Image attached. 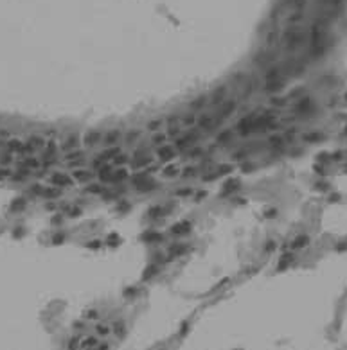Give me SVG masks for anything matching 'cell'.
<instances>
[{
	"label": "cell",
	"mask_w": 347,
	"mask_h": 350,
	"mask_svg": "<svg viewBox=\"0 0 347 350\" xmlns=\"http://www.w3.org/2000/svg\"><path fill=\"white\" fill-rule=\"evenodd\" d=\"M302 41H304V32H302L300 27H297V25H291V27L283 34V43L286 45L288 51H297V49L302 45Z\"/></svg>",
	"instance_id": "6da1fadb"
},
{
	"label": "cell",
	"mask_w": 347,
	"mask_h": 350,
	"mask_svg": "<svg viewBox=\"0 0 347 350\" xmlns=\"http://www.w3.org/2000/svg\"><path fill=\"white\" fill-rule=\"evenodd\" d=\"M131 183H133V187L137 189L138 192H147V190H151V189L157 187L155 178L151 174H147V173H137L131 178Z\"/></svg>",
	"instance_id": "7a4b0ae2"
},
{
	"label": "cell",
	"mask_w": 347,
	"mask_h": 350,
	"mask_svg": "<svg viewBox=\"0 0 347 350\" xmlns=\"http://www.w3.org/2000/svg\"><path fill=\"white\" fill-rule=\"evenodd\" d=\"M255 120H257V113H250L245 119H241L238 122V133L241 136H248V135L255 133Z\"/></svg>",
	"instance_id": "3957f363"
},
{
	"label": "cell",
	"mask_w": 347,
	"mask_h": 350,
	"mask_svg": "<svg viewBox=\"0 0 347 350\" xmlns=\"http://www.w3.org/2000/svg\"><path fill=\"white\" fill-rule=\"evenodd\" d=\"M176 153H178V149L175 147V145H171V144H162V145H158L157 147V158L162 162V164H166V162H171L175 156H176Z\"/></svg>",
	"instance_id": "277c9868"
},
{
	"label": "cell",
	"mask_w": 347,
	"mask_h": 350,
	"mask_svg": "<svg viewBox=\"0 0 347 350\" xmlns=\"http://www.w3.org/2000/svg\"><path fill=\"white\" fill-rule=\"evenodd\" d=\"M234 112H236V101H234V99H232V101L230 99H225V101L218 106V112H216L214 117L221 122V120H225L227 117H230Z\"/></svg>",
	"instance_id": "5b68a950"
},
{
	"label": "cell",
	"mask_w": 347,
	"mask_h": 350,
	"mask_svg": "<svg viewBox=\"0 0 347 350\" xmlns=\"http://www.w3.org/2000/svg\"><path fill=\"white\" fill-rule=\"evenodd\" d=\"M151 162H153V156L149 155V153H146V149H135V153L131 156V164H133V167H137V169L146 167V165H149Z\"/></svg>",
	"instance_id": "8992f818"
},
{
	"label": "cell",
	"mask_w": 347,
	"mask_h": 350,
	"mask_svg": "<svg viewBox=\"0 0 347 350\" xmlns=\"http://www.w3.org/2000/svg\"><path fill=\"white\" fill-rule=\"evenodd\" d=\"M51 183L54 187H72L74 185V178L68 176L67 173H52L51 174Z\"/></svg>",
	"instance_id": "52a82bcc"
},
{
	"label": "cell",
	"mask_w": 347,
	"mask_h": 350,
	"mask_svg": "<svg viewBox=\"0 0 347 350\" xmlns=\"http://www.w3.org/2000/svg\"><path fill=\"white\" fill-rule=\"evenodd\" d=\"M196 124L200 126L201 129H205V131H210V129L218 128L221 122L218 120V119H216V117H214V115H209V113H207V115H201L200 119L196 120Z\"/></svg>",
	"instance_id": "ba28073f"
},
{
	"label": "cell",
	"mask_w": 347,
	"mask_h": 350,
	"mask_svg": "<svg viewBox=\"0 0 347 350\" xmlns=\"http://www.w3.org/2000/svg\"><path fill=\"white\" fill-rule=\"evenodd\" d=\"M169 232H171L175 237L187 235V234L191 232V223L189 221H178V223H175L173 226L169 228Z\"/></svg>",
	"instance_id": "9c48e42d"
},
{
	"label": "cell",
	"mask_w": 347,
	"mask_h": 350,
	"mask_svg": "<svg viewBox=\"0 0 347 350\" xmlns=\"http://www.w3.org/2000/svg\"><path fill=\"white\" fill-rule=\"evenodd\" d=\"M284 75L281 77H275V79H270V81H264V92L266 93H277L281 88L284 86Z\"/></svg>",
	"instance_id": "30bf717a"
},
{
	"label": "cell",
	"mask_w": 347,
	"mask_h": 350,
	"mask_svg": "<svg viewBox=\"0 0 347 350\" xmlns=\"http://www.w3.org/2000/svg\"><path fill=\"white\" fill-rule=\"evenodd\" d=\"M74 181H81V183H90L92 178H94V173L88 171V169H74L72 173Z\"/></svg>",
	"instance_id": "8fae6325"
},
{
	"label": "cell",
	"mask_w": 347,
	"mask_h": 350,
	"mask_svg": "<svg viewBox=\"0 0 347 350\" xmlns=\"http://www.w3.org/2000/svg\"><path fill=\"white\" fill-rule=\"evenodd\" d=\"M99 142H103V133H99V131H88L83 136V144L86 147H95Z\"/></svg>",
	"instance_id": "7c38bea8"
},
{
	"label": "cell",
	"mask_w": 347,
	"mask_h": 350,
	"mask_svg": "<svg viewBox=\"0 0 347 350\" xmlns=\"http://www.w3.org/2000/svg\"><path fill=\"white\" fill-rule=\"evenodd\" d=\"M274 59H275V54H274V52L263 51V52H259V54L254 58V63H255V65H259V67H266V65H270Z\"/></svg>",
	"instance_id": "4fadbf2b"
},
{
	"label": "cell",
	"mask_w": 347,
	"mask_h": 350,
	"mask_svg": "<svg viewBox=\"0 0 347 350\" xmlns=\"http://www.w3.org/2000/svg\"><path fill=\"white\" fill-rule=\"evenodd\" d=\"M65 160L68 162L70 165H81L85 162V153L81 151V149H74V151H70V153H67L65 155Z\"/></svg>",
	"instance_id": "5bb4252c"
},
{
	"label": "cell",
	"mask_w": 347,
	"mask_h": 350,
	"mask_svg": "<svg viewBox=\"0 0 347 350\" xmlns=\"http://www.w3.org/2000/svg\"><path fill=\"white\" fill-rule=\"evenodd\" d=\"M6 147H7V151H11V153H18V155H25V153H27V151H25V144H23L22 140H18V138L7 140Z\"/></svg>",
	"instance_id": "9a60e30c"
},
{
	"label": "cell",
	"mask_w": 347,
	"mask_h": 350,
	"mask_svg": "<svg viewBox=\"0 0 347 350\" xmlns=\"http://www.w3.org/2000/svg\"><path fill=\"white\" fill-rule=\"evenodd\" d=\"M182 174V169H180V165H175V164H167L164 169H162V176L164 178H167V180H175V178H178V176Z\"/></svg>",
	"instance_id": "2e32d148"
},
{
	"label": "cell",
	"mask_w": 347,
	"mask_h": 350,
	"mask_svg": "<svg viewBox=\"0 0 347 350\" xmlns=\"http://www.w3.org/2000/svg\"><path fill=\"white\" fill-rule=\"evenodd\" d=\"M128 169L126 167H117V169H114L112 171V174H110V180L108 181H112V183H121V181H124L128 178Z\"/></svg>",
	"instance_id": "e0dca14e"
},
{
	"label": "cell",
	"mask_w": 347,
	"mask_h": 350,
	"mask_svg": "<svg viewBox=\"0 0 347 350\" xmlns=\"http://www.w3.org/2000/svg\"><path fill=\"white\" fill-rule=\"evenodd\" d=\"M121 138H122V133H121L119 129H110V131H106V133L103 135V142H105V144H108V145L117 144Z\"/></svg>",
	"instance_id": "ac0fdd59"
},
{
	"label": "cell",
	"mask_w": 347,
	"mask_h": 350,
	"mask_svg": "<svg viewBox=\"0 0 347 350\" xmlns=\"http://www.w3.org/2000/svg\"><path fill=\"white\" fill-rule=\"evenodd\" d=\"M45 145V140H43L42 136H31L29 138V142L25 144V151L27 153H32V151H36V149H40V147H43Z\"/></svg>",
	"instance_id": "d6986e66"
},
{
	"label": "cell",
	"mask_w": 347,
	"mask_h": 350,
	"mask_svg": "<svg viewBox=\"0 0 347 350\" xmlns=\"http://www.w3.org/2000/svg\"><path fill=\"white\" fill-rule=\"evenodd\" d=\"M77 147H79V136H74V135H70V136L65 140L63 144H61V151H65V153H70V151L77 149Z\"/></svg>",
	"instance_id": "ffe728a7"
},
{
	"label": "cell",
	"mask_w": 347,
	"mask_h": 350,
	"mask_svg": "<svg viewBox=\"0 0 347 350\" xmlns=\"http://www.w3.org/2000/svg\"><path fill=\"white\" fill-rule=\"evenodd\" d=\"M18 167H20V169H29V171H31V169H40V167H42V162H40L38 158H29V156H27V158H23L20 164H18Z\"/></svg>",
	"instance_id": "44dd1931"
},
{
	"label": "cell",
	"mask_w": 347,
	"mask_h": 350,
	"mask_svg": "<svg viewBox=\"0 0 347 350\" xmlns=\"http://www.w3.org/2000/svg\"><path fill=\"white\" fill-rule=\"evenodd\" d=\"M117 155H121V147L112 145V147H108L106 151H103V153L99 155V158H101V160H105V162H112Z\"/></svg>",
	"instance_id": "7402d4cb"
},
{
	"label": "cell",
	"mask_w": 347,
	"mask_h": 350,
	"mask_svg": "<svg viewBox=\"0 0 347 350\" xmlns=\"http://www.w3.org/2000/svg\"><path fill=\"white\" fill-rule=\"evenodd\" d=\"M225 97H227V88H225V86H220V88H216V90L212 92L210 101H212V104H218V106H220V104L225 101Z\"/></svg>",
	"instance_id": "603a6c76"
},
{
	"label": "cell",
	"mask_w": 347,
	"mask_h": 350,
	"mask_svg": "<svg viewBox=\"0 0 347 350\" xmlns=\"http://www.w3.org/2000/svg\"><path fill=\"white\" fill-rule=\"evenodd\" d=\"M239 187H241V180H239V178H230V180L223 185V190H225V192H236Z\"/></svg>",
	"instance_id": "cb8c5ba5"
},
{
	"label": "cell",
	"mask_w": 347,
	"mask_h": 350,
	"mask_svg": "<svg viewBox=\"0 0 347 350\" xmlns=\"http://www.w3.org/2000/svg\"><path fill=\"white\" fill-rule=\"evenodd\" d=\"M142 241L144 242H147V244H153V242H158V241H162V235L158 234V232H144V235H142Z\"/></svg>",
	"instance_id": "d4e9b609"
},
{
	"label": "cell",
	"mask_w": 347,
	"mask_h": 350,
	"mask_svg": "<svg viewBox=\"0 0 347 350\" xmlns=\"http://www.w3.org/2000/svg\"><path fill=\"white\" fill-rule=\"evenodd\" d=\"M232 138H234V133H232V129H225V131H221V133L218 135L216 142H218V144H229Z\"/></svg>",
	"instance_id": "484cf974"
},
{
	"label": "cell",
	"mask_w": 347,
	"mask_h": 350,
	"mask_svg": "<svg viewBox=\"0 0 347 350\" xmlns=\"http://www.w3.org/2000/svg\"><path fill=\"white\" fill-rule=\"evenodd\" d=\"M205 106H207V97H205V95H200V97H196V99L191 103V110L196 112V110H201V108H205Z\"/></svg>",
	"instance_id": "4316f807"
},
{
	"label": "cell",
	"mask_w": 347,
	"mask_h": 350,
	"mask_svg": "<svg viewBox=\"0 0 347 350\" xmlns=\"http://www.w3.org/2000/svg\"><path fill=\"white\" fill-rule=\"evenodd\" d=\"M45 197H49V199H54V197H60L61 196V189L60 187H51V189H43V194Z\"/></svg>",
	"instance_id": "83f0119b"
},
{
	"label": "cell",
	"mask_w": 347,
	"mask_h": 350,
	"mask_svg": "<svg viewBox=\"0 0 347 350\" xmlns=\"http://www.w3.org/2000/svg\"><path fill=\"white\" fill-rule=\"evenodd\" d=\"M196 120H198V119H196L194 113H185L184 117H180V124H182V126H194Z\"/></svg>",
	"instance_id": "f1b7e54d"
},
{
	"label": "cell",
	"mask_w": 347,
	"mask_h": 350,
	"mask_svg": "<svg viewBox=\"0 0 347 350\" xmlns=\"http://www.w3.org/2000/svg\"><path fill=\"white\" fill-rule=\"evenodd\" d=\"M85 192H88V194H103L105 187L99 185V183H88V187L85 189Z\"/></svg>",
	"instance_id": "f546056e"
},
{
	"label": "cell",
	"mask_w": 347,
	"mask_h": 350,
	"mask_svg": "<svg viewBox=\"0 0 347 350\" xmlns=\"http://www.w3.org/2000/svg\"><path fill=\"white\" fill-rule=\"evenodd\" d=\"M309 108H313V104H311V101H309V99H302V101H299V103H297V106H295V110H297V112H300V113L308 112Z\"/></svg>",
	"instance_id": "4dcf8cb0"
},
{
	"label": "cell",
	"mask_w": 347,
	"mask_h": 350,
	"mask_svg": "<svg viewBox=\"0 0 347 350\" xmlns=\"http://www.w3.org/2000/svg\"><path fill=\"white\" fill-rule=\"evenodd\" d=\"M185 251H187V246H185V244H173V246L169 248V253H171V255H175V257L184 255Z\"/></svg>",
	"instance_id": "1f68e13d"
},
{
	"label": "cell",
	"mask_w": 347,
	"mask_h": 350,
	"mask_svg": "<svg viewBox=\"0 0 347 350\" xmlns=\"http://www.w3.org/2000/svg\"><path fill=\"white\" fill-rule=\"evenodd\" d=\"M11 162H13V153L11 151H4V153H0V165H4V167H7V165H11Z\"/></svg>",
	"instance_id": "d6a6232c"
},
{
	"label": "cell",
	"mask_w": 347,
	"mask_h": 350,
	"mask_svg": "<svg viewBox=\"0 0 347 350\" xmlns=\"http://www.w3.org/2000/svg\"><path fill=\"white\" fill-rule=\"evenodd\" d=\"M166 140H167V135L160 133V131L153 133V138H151V142H153L155 145H162V144H166Z\"/></svg>",
	"instance_id": "836d02e7"
},
{
	"label": "cell",
	"mask_w": 347,
	"mask_h": 350,
	"mask_svg": "<svg viewBox=\"0 0 347 350\" xmlns=\"http://www.w3.org/2000/svg\"><path fill=\"white\" fill-rule=\"evenodd\" d=\"M138 138H140V131H138V129H131V131H128V135H126V142L128 144H135V142H138Z\"/></svg>",
	"instance_id": "e575fe53"
},
{
	"label": "cell",
	"mask_w": 347,
	"mask_h": 350,
	"mask_svg": "<svg viewBox=\"0 0 347 350\" xmlns=\"http://www.w3.org/2000/svg\"><path fill=\"white\" fill-rule=\"evenodd\" d=\"M29 173H31L29 169H20L18 173H14V174H13V180H14V181H25Z\"/></svg>",
	"instance_id": "d590c367"
},
{
	"label": "cell",
	"mask_w": 347,
	"mask_h": 350,
	"mask_svg": "<svg viewBox=\"0 0 347 350\" xmlns=\"http://www.w3.org/2000/svg\"><path fill=\"white\" fill-rule=\"evenodd\" d=\"M157 271H158V266H157V264H151V266H147V268L144 269V273H142V278H144V280H147V278L153 277V275H155Z\"/></svg>",
	"instance_id": "8d00e7d4"
},
{
	"label": "cell",
	"mask_w": 347,
	"mask_h": 350,
	"mask_svg": "<svg viewBox=\"0 0 347 350\" xmlns=\"http://www.w3.org/2000/svg\"><path fill=\"white\" fill-rule=\"evenodd\" d=\"M192 192H194L192 187H182V189H178V190L175 192V196H176V197H187V196H191Z\"/></svg>",
	"instance_id": "74e56055"
},
{
	"label": "cell",
	"mask_w": 347,
	"mask_h": 350,
	"mask_svg": "<svg viewBox=\"0 0 347 350\" xmlns=\"http://www.w3.org/2000/svg\"><path fill=\"white\" fill-rule=\"evenodd\" d=\"M164 214V210H162V206H151L149 210H147V217L149 219H155V217H160Z\"/></svg>",
	"instance_id": "f35d334b"
},
{
	"label": "cell",
	"mask_w": 347,
	"mask_h": 350,
	"mask_svg": "<svg viewBox=\"0 0 347 350\" xmlns=\"http://www.w3.org/2000/svg\"><path fill=\"white\" fill-rule=\"evenodd\" d=\"M160 126H162V120L160 119H157V120H151V122H147V131H151V133H157L158 129H160Z\"/></svg>",
	"instance_id": "ab89813d"
},
{
	"label": "cell",
	"mask_w": 347,
	"mask_h": 350,
	"mask_svg": "<svg viewBox=\"0 0 347 350\" xmlns=\"http://www.w3.org/2000/svg\"><path fill=\"white\" fill-rule=\"evenodd\" d=\"M306 242H308V237L306 235H299L293 242H291V248H293V250H299L300 246H304Z\"/></svg>",
	"instance_id": "60d3db41"
},
{
	"label": "cell",
	"mask_w": 347,
	"mask_h": 350,
	"mask_svg": "<svg viewBox=\"0 0 347 350\" xmlns=\"http://www.w3.org/2000/svg\"><path fill=\"white\" fill-rule=\"evenodd\" d=\"M128 162V156L126 155H117L114 160H112V165H119V167H122V165Z\"/></svg>",
	"instance_id": "b9f144b4"
},
{
	"label": "cell",
	"mask_w": 347,
	"mask_h": 350,
	"mask_svg": "<svg viewBox=\"0 0 347 350\" xmlns=\"http://www.w3.org/2000/svg\"><path fill=\"white\" fill-rule=\"evenodd\" d=\"M23 206H25V199H23V197H18V199L13 201V206H11V208H13V210H22Z\"/></svg>",
	"instance_id": "7bdbcfd3"
},
{
	"label": "cell",
	"mask_w": 347,
	"mask_h": 350,
	"mask_svg": "<svg viewBox=\"0 0 347 350\" xmlns=\"http://www.w3.org/2000/svg\"><path fill=\"white\" fill-rule=\"evenodd\" d=\"M194 174H196V167H187V169L182 173L184 178H194Z\"/></svg>",
	"instance_id": "ee69618b"
},
{
	"label": "cell",
	"mask_w": 347,
	"mask_h": 350,
	"mask_svg": "<svg viewBox=\"0 0 347 350\" xmlns=\"http://www.w3.org/2000/svg\"><path fill=\"white\" fill-rule=\"evenodd\" d=\"M86 246H88V248H92V250H97V248H99V246H103V244H101L99 241H92V242H88Z\"/></svg>",
	"instance_id": "f6af8a7d"
},
{
	"label": "cell",
	"mask_w": 347,
	"mask_h": 350,
	"mask_svg": "<svg viewBox=\"0 0 347 350\" xmlns=\"http://www.w3.org/2000/svg\"><path fill=\"white\" fill-rule=\"evenodd\" d=\"M9 129H0V138H9Z\"/></svg>",
	"instance_id": "bcb514c9"
},
{
	"label": "cell",
	"mask_w": 347,
	"mask_h": 350,
	"mask_svg": "<svg viewBox=\"0 0 347 350\" xmlns=\"http://www.w3.org/2000/svg\"><path fill=\"white\" fill-rule=\"evenodd\" d=\"M128 208H130V206H128L126 201H122V203H121V206H119V210H121V212H126Z\"/></svg>",
	"instance_id": "7dc6e473"
},
{
	"label": "cell",
	"mask_w": 347,
	"mask_h": 350,
	"mask_svg": "<svg viewBox=\"0 0 347 350\" xmlns=\"http://www.w3.org/2000/svg\"><path fill=\"white\" fill-rule=\"evenodd\" d=\"M9 176V169H2L0 171V178H7Z\"/></svg>",
	"instance_id": "c3c4849f"
},
{
	"label": "cell",
	"mask_w": 347,
	"mask_h": 350,
	"mask_svg": "<svg viewBox=\"0 0 347 350\" xmlns=\"http://www.w3.org/2000/svg\"><path fill=\"white\" fill-rule=\"evenodd\" d=\"M63 241V235H56L54 237V242H61Z\"/></svg>",
	"instance_id": "681fc988"
}]
</instances>
